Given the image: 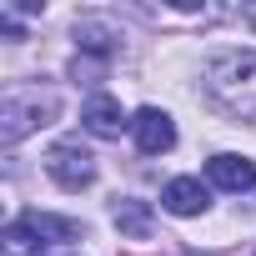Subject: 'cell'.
Segmentation results:
<instances>
[{
	"label": "cell",
	"mask_w": 256,
	"mask_h": 256,
	"mask_svg": "<svg viewBox=\"0 0 256 256\" xmlns=\"http://www.w3.org/2000/svg\"><path fill=\"white\" fill-rule=\"evenodd\" d=\"M206 96L226 116L251 120L256 116V50H221L206 66Z\"/></svg>",
	"instance_id": "1"
},
{
	"label": "cell",
	"mask_w": 256,
	"mask_h": 256,
	"mask_svg": "<svg viewBox=\"0 0 256 256\" xmlns=\"http://www.w3.org/2000/svg\"><path fill=\"white\" fill-rule=\"evenodd\" d=\"M56 116H60L56 90H46V86H10L6 96H0V141L16 146V141H26L30 131L50 126Z\"/></svg>",
	"instance_id": "2"
},
{
	"label": "cell",
	"mask_w": 256,
	"mask_h": 256,
	"mask_svg": "<svg viewBox=\"0 0 256 256\" xmlns=\"http://www.w3.org/2000/svg\"><path fill=\"white\" fill-rule=\"evenodd\" d=\"M46 171H50V181L66 186V191H86V186L96 181V161H90V151L76 146V141L50 146V151H46Z\"/></svg>",
	"instance_id": "3"
},
{
	"label": "cell",
	"mask_w": 256,
	"mask_h": 256,
	"mask_svg": "<svg viewBox=\"0 0 256 256\" xmlns=\"http://www.w3.org/2000/svg\"><path fill=\"white\" fill-rule=\"evenodd\" d=\"M131 136H136V146H141L146 156H161V151H171V146H176V126H171V116H166V110L141 106V110L131 116Z\"/></svg>",
	"instance_id": "4"
},
{
	"label": "cell",
	"mask_w": 256,
	"mask_h": 256,
	"mask_svg": "<svg viewBox=\"0 0 256 256\" xmlns=\"http://www.w3.org/2000/svg\"><path fill=\"white\" fill-rule=\"evenodd\" d=\"M206 181L211 186H221V191H256V166L246 161V156H231V151H221V156H211L206 161Z\"/></svg>",
	"instance_id": "5"
},
{
	"label": "cell",
	"mask_w": 256,
	"mask_h": 256,
	"mask_svg": "<svg viewBox=\"0 0 256 256\" xmlns=\"http://www.w3.org/2000/svg\"><path fill=\"white\" fill-rule=\"evenodd\" d=\"M161 206H166L171 216H201V211L211 206V191H206L196 176H176V181H166Z\"/></svg>",
	"instance_id": "6"
},
{
	"label": "cell",
	"mask_w": 256,
	"mask_h": 256,
	"mask_svg": "<svg viewBox=\"0 0 256 256\" xmlns=\"http://www.w3.org/2000/svg\"><path fill=\"white\" fill-rule=\"evenodd\" d=\"M20 226H26L40 246H56V241H80V236H86V226H80V221H70V216H50V211H26V216H20Z\"/></svg>",
	"instance_id": "7"
},
{
	"label": "cell",
	"mask_w": 256,
	"mask_h": 256,
	"mask_svg": "<svg viewBox=\"0 0 256 256\" xmlns=\"http://www.w3.org/2000/svg\"><path fill=\"white\" fill-rule=\"evenodd\" d=\"M80 120H86V131H96V136H120V126H126L120 100H110V96H90L86 110H80Z\"/></svg>",
	"instance_id": "8"
},
{
	"label": "cell",
	"mask_w": 256,
	"mask_h": 256,
	"mask_svg": "<svg viewBox=\"0 0 256 256\" xmlns=\"http://www.w3.org/2000/svg\"><path fill=\"white\" fill-rule=\"evenodd\" d=\"M116 226H120V236L146 241V236H151V211H146V201H116Z\"/></svg>",
	"instance_id": "9"
},
{
	"label": "cell",
	"mask_w": 256,
	"mask_h": 256,
	"mask_svg": "<svg viewBox=\"0 0 256 256\" xmlns=\"http://www.w3.org/2000/svg\"><path fill=\"white\" fill-rule=\"evenodd\" d=\"M76 40H80V50H96V56H116V36H110L100 20H80V26H76Z\"/></svg>",
	"instance_id": "10"
},
{
	"label": "cell",
	"mask_w": 256,
	"mask_h": 256,
	"mask_svg": "<svg viewBox=\"0 0 256 256\" xmlns=\"http://www.w3.org/2000/svg\"><path fill=\"white\" fill-rule=\"evenodd\" d=\"M246 16H251V26H256V6H251V10H246Z\"/></svg>",
	"instance_id": "11"
},
{
	"label": "cell",
	"mask_w": 256,
	"mask_h": 256,
	"mask_svg": "<svg viewBox=\"0 0 256 256\" xmlns=\"http://www.w3.org/2000/svg\"><path fill=\"white\" fill-rule=\"evenodd\" d=\"M191 256H196V251H191Z\"/></svg>",
	"instance_id": "12"
}]
</instances>
